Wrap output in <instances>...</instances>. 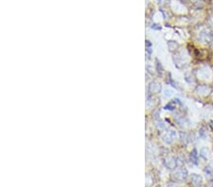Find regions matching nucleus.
<instances>
[{"label": "nucleus", "mask_w": 213, "mask_h": 187, "mask_svg": "<svg viewBox=\"0 0 213 187\" xmlns=\"http://www.w3.org/2000/svg\"><path fill=\"white\" fill-rule=\"evenodd\" d=\"M199 177H200V176H196V179H195V180L192 178V182H193V183L195 184V186H200V183H201V179H200Z\"/></svg>", "instance_id": "obj_1"}]
</instances>
